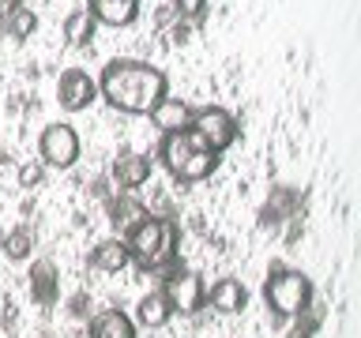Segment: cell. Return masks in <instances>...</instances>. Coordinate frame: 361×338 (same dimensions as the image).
Returning <instances> with one entry per match:
<instances>
[{"label": "cell", "mask_w": 361, "mask_h": 338, "mask_svg": "<svg viewBox=\"0 0 361 338\" xmlns=\"http://www.w3.org/2000/svg\"><path fill=\"white\" fill-rule=\"evenodd\" d=\"M98 83V98L106 101L109 109L128 113V117H147L158 101L169 94V79L162 68L135 61V56H117L102 68Z\"/></svg>", "instance_id": "obj_1"}, {"label": "cell", "mask_w": 361, "mask_h": 338, "mask_svg": "<svg viewBox=\"0 0 361 338\" xmlns=\"http://www.w3.org/2000/svg\"><path fill=\"white\" fill-rule=\"evenodd\" d=\"M177 222L162 214H143L128 233L121 237L132 263L143 270H173L177 267Z\"/></svg>", "instance_id": "obj_2"}, {"label": "cell", "mask_w": 361, "mask_h": 338, "mask_svg": "<svg viewBox=\"0 0 361 338\" xmlns=\"http://www.w3.org/2000/svg\"><path fill=\"white\" fill-rule=\"evenodd\" d=\"M158 162L166 165V173L180 180V184H200L207 180L214 169H219L222 154H214L211 146L200 143V135L185 128V132H173V135H162L158 143Z\"/></svg>", "instance_id": "obj_3"}, {"label": "cell", "mask_w": 361, "mask_h": 338, "mask_svg": "<svg viewBox=\"0 0 361 338\" xmlns=\"http://www.w3.org/2000/svg\"><path fill=\"white\" fill-rule=\"evenodd\" d=\"M264 301L279 320H293L312 308V282L298 267H271L264 282Z\"/></svg>", "instance_id": "obj_4"}, {"label": "cell", "mask_w": 361, "mask_h": 338, "mask_svg": "<svg viewBox=\"0 0 361 338\" xmlns=\"http://www.w3.org/2000/svg\"><path fill=\"white\" fill-rule=\"evenodd\" d=\"M83 154V139L72 124L56 120V124H45L42 135H38V162L45 169H72Z\"/></svg>", "instance_id": "obj_5"}, {"label": "cell", "mask_w": 361, "mask_h": 338, "mask_svg": "<svg viewBox=\"0 0 361 338\" xmlns=\"http://www.w3.org/2000/svg\"><path fill=\"white\" fill-rule=\"evenodd\" d=\"M192 132L200 135L203 146H211L214 154L230 151V146L237 143V135H241V124H237V117L230 109L222 106H203V109H192Z\"/></svg>", "instance_id": "obj_6"}, {"label": "cell", "mask_w": 361, "mask_h": 338, "mask_svg": "<svg viewBox=\"0 0 361 338\" xmlns=\"http://www.w3.org/2000/svg\"><path fill=\"white\" fill-rule=\"evenodd\" d=\"M166 301H169V308L180 312V315H196L203 308V293H207V286H203V278L196 275V270H185V267H173L169 270V278H166Z\"/></svg>", "instance_id": "obj_7"}, {"label": "cell", "mask_w": 361, "mask_h": 338, "mask_svg": "<svg viewBox=\"0 0 361 338\" xmlns=\"http://www.w3.org/2000/svg\"><path fill=\"white\" fill-rule=\"evenodd\" d=\"M94 98H98V83H94L90 72H83V68H68V72H61V79H56V101H61V109L83 113V109H90Z\"/></svg>", "instance_id": "obj_8"}, {"label": "cell", "mask_w": 361, "mask_h": 338, "mask_svg": "<svg viewBox=\"0 0 361 338\" xmlns=\"http://www.w3.org/2000/svg\"><path fill=\"white\" fill-rule=\"evenodd\" d=\"M113 180H117V188L132 192V188H143L147 180L154 173V158L151 154H140V151H121L113 158Z\"/></svg>", "instance_id": "obj_9"}, {"label": "cell", "mask_w": 361, "mask_h": 338, "mask_svg": "<svg viewBox=\"0 0 361 338\" xmlns=\"http://www.w3.org/2000/svg\"><path fill=\"white\" fill-rule=\"evenodd\" d=\"M203 304H211L219 315H237V312H245V304H248V289L237 278H219L207 293H203Z\"/></svg>", "instance_id": "obj_10"}, {"label": "cell", "mask_w": 361, "mask_h": 338, "mask_svg": "<svg viewBox=\"0 0 361 338\" xmlns=\"http://www.w3.org/2000/svg\"><path fill=\"white\" fill-rule=\"evenodd\" d=\"M147 117H151V124L162 135H173V132H185L188 124H192V106H188V101H180V98H169L166 94L151 113H147Z\"/></svg>", "instance_id": "obj_11"}, {"label": "cell", "mask_w": 361, "mask_h": 338, "mask_svg": "<svg viewBox=\"0 0 361 338\" xmlns=\"http://www.w3.org/2000/svg\"><path fill=\"white\" fill-rule=\"evenodd\" d=\"M87 338H140L135 320L121 308H102L87 327Z\"/></svg>", "instance_id": "obj_12"}, {"label": "cell", "mask_w": 361, "mask_h": 338, "mask_svg": "<svg viewBox=\"0 0 361 338\" xmlns=\"http://www.w3.org/2000/svg\"><path fill=\"white\" fill-rule=\"evenodd\" d=\"M87 11L102 27H132L140 15V0H90Z\"/></svg>", "instance_id": "obj_13"}, {"label": "cell", "mask_w": 361, "mask_h": 338, "mask_svg": "<svg viewBox=\"0 0 361 338\" xmlns=\"http://www.w3.org/2000/svg\"><path fill=\"white\" fill-rule=\"evenodd\" d=\"M30 297L38 304H53L61 297V275L53 259H34L30 263Z\"/></svg>", "instance_id": "obj_14"}, {"label": "cell", "mask_w": 361, "mask_h": 338, "mask_svg": "<svg viewBox=\"0 0 361 338\" xmlns=\"http://www.w3.org/2000/svg\"><path fill=\"white\" fill-rule=\"evenodd\" d=\"M128 263H132V256H128V248H124L121 237H106V241H98L94 248H90V267H94V270L121 275Z\"/></svg>", "instance_id": "obj_15"}, {"label": "cell", "mask_w": 361, "mask_h": 338, "mask_svg": "<svg viewBox=\"0 0 361 338\" xmlns=\"http://www.w3.org/2000/svg\"><path fill=\"white\" fill-rule=\"evenodd\" d=\"M169 315H173V308H169V301H166L162 289H151L140 301V308H135V320H140L143 327H166Z\"/></svg>", "instance_id": "obj_16"}, {"label": "cell", "mask_w": 361, "mask_h": 338, "mask_svg": "<svg viewBox=\"0 0 361 338\" xmlns=\"http://www.w3.org/2000/svg\"><path fill=\"white\" fill-rule=\"evenodd\" d=\"M94 15H90L87 8H72L64 15V42L68 45H90V38H94Z\"/></svg>", "instance_id": "obj_17"}, {"label": "cell", "mask_w": 361, "mask_h": 338, "mask_svg": "<svg viewBox=\"0 0 361 338\" xmlns=\"http://www.w3.org/2000/svg\"><path fill=\"white\" fill-rule=\"evenodd\" d=\"M293 203H298V196H293L290 188H279L275 199H267V207H264V214H259V222H264V225H279V222L293 218Z\"/></svg>", "instance_id": "obj_18"}, {"label": "cell", "mask_w": 361, "mask_h": 338, "mask_svg": "<svg viewBox=\"0 0 361 338\" xmlns=\"http://www.w3.org/2000/svg\"><path fill=\"white\" fill-rule=\"evenodd\" d=\"M0 248H4L8 259H27L30 248H34V233L27 230V225H19V230H11L0 237Z\"/></svg>", "instance_id": "obj_19"}, {"label": "cell", "mask_w": 361, "mask_h": 338, "mask_svg": "<svg viewBox=\"0 0 361 338\" xmlns=\"http://www.w3.org/2000/svg\"><path fill=\"white\" fill-rule=\"evenodd\" d=\"M4 30L11 34V38H19V42H23V38H30V34L38 30V15H34L27 4H19L16 11H11V15L4 19Z\"/></svg>", "instance_id": "obj_20"}, {"label": "cell", "mask_w": 361, "mask_h": 338, "mask_svg": "<svg viewBox=\"0 0 361 338\" xmlns=\"http://www.w3.org/2000/svg\"><path fill=\"white\" fill-rule=\"evenodd\" d=\"M143 207L140 203H132V199H121V203H113V225H117V230H132L135 222L143 218Z\"/></svg>", "instance_id": "obj_21"}, {"label": "cell", "mask_w": 361, "mask_h": 338, "mask_svg": "<svg viewBox=\"0 0 361 338\" xmlns=\"http://www.w3.org/2000/svg\"><path fill=\"white\" fill-rule=\"evenodd\" d=\"M293 320H298V323H293L290 338H312V334H316V327H320V308H316V304H312L309 312L293 315Z\"/></svg>", "instance_id": "obj_22"}, {"label": "cell", "mask_w": 361, "mask_h": 338, "mask_svg": "<svg viewBox=\"0 0 361 338\" xmlns=\"http://www.w3.org/2000/svg\"><path fill=\"white\" fill-rule=\"evenodd\" d=\"M207 8H211V0H173L177 19H188V23H200L207 15Z\"/></svg>", "instance_id": "obj_23"}, {"label": "cell", "mask_w": 361, "mask_h": 338, "mask_svg": "<svg viewBox=\"0 0 361 338\" xmlns=\"http://www.w3.org/2000/svg\"><path fill=\"white\" fill-rule=\"evenodd\" d=\"M42 169H45L42 162H38V165H23V169H19V184H23V188H38V184H42Z\"/></svg>", "instance_id": "obj_24"}, {"label": "cell", "mask_w": 361, "mask_h": 338, "mask_svg": "<svg viewBox=\"0 0 361 338\" xmlns=\"http://www.w3.org/2000/svg\"><path fill=\"white\" fill-rule=\"evenodd\" d=\"M23 4V0H0V23H4L8 15H11V11H16Z\"/></svg>", "instance_id": "obj_25"}, {"label": "cell", "mask_w": 361, "mask_h": 338, "mask_svg": "<svg viewBox=\"0 0 361 338\" xmlns=\"http://www.w3.org/2000/svg\"><path fill=\"white\" fill-rule=\"evenodd\" d=\"M0 237H4V233H0Z\"/></svg>", "instance_id": "obj_26"}]
</instances>
